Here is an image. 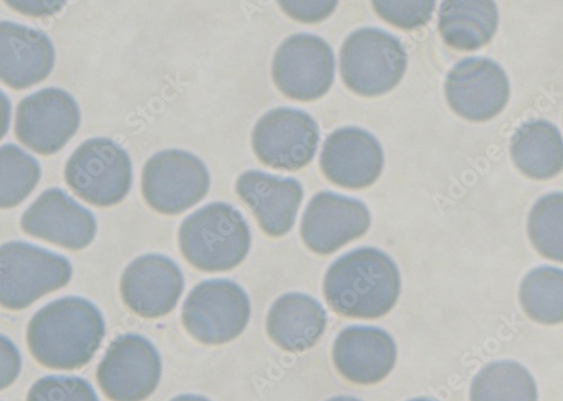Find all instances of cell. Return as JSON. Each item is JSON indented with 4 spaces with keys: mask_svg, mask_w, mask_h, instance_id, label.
<instances>
[{
    "mask_svg": "<svg viewBox=\"0 0 563 401\" xmlns=\"http://www.w3.org/2000/svg\"><path fill=\"white\" fill-rule=\"evenodd\" d=\"M106 336L100 309L79 297L46 304L33 316L27 345L34 359L55 370H78L87 366Z\"/></svg>",
    "mask_w": 563,
    "mask_h": 401,
    "instance_id": "cell-1",
    "label": "cell"
},
{
    "mask_svg": "<svg viewBox=\"0 0 563 401\" xmlns=\"http://www.w3.org/2000/svg\"><path fill=\"white\" fill-rule=\"evenodd\" d=\"M401 278L395 260L380 249L361 247L339 258L327 271L323 294L336 314L378 320L396 305Z\"/></svg>",
    "mask_w": 563,
    "mask_h": 401,
    "instance_id": "cell-2",
    "label": "cell"
},
{
    "mask_svg": "<svg viewBox=\"0 0 563 401\" xmlns=\"http://www.w3.org/2000/svg\"><path fill=\"white\" fill-rule=\"evenodd\" d=\"M183 256L203 272H227L247 257L252 234L233 207L214 202L187 216L178 233Z\"/></svg>",
    "mask_w": 563,
    "mask_h": 401,
    "instance_id": "cell-3",
    "label": "cell"
},
{
    "mask_svg": "<svg viewBox=\"0 0 563 401\" xmlns=\"http://www.w3.org/2000/svg\"><path fill=\"white\" fill-rule=\"evenodd\" d=\"M407 62L399 38L380 29L365 27L345 40L341 51V74L354 93L380 97L400 82Z\"/></svg>",
    "mask_w": 563,
    "mask_h": 401,
    "instance_id": "cell-4",
    "label": "cell"
},
{
    "mask_svg": "<svg viewBox=\"0 0 563 401\" xmlns=\"http://www.w3.org/2000/svg\"><path fill=\"white\" fill-rule=\"evenodd\" d=\"M73 276L62 255L23 243L0 248V297L10 310H23L41 297L65 288Z\"/></svg>",
    "mask_w": 563,
    "mask_h": 401,
    "instance_id": "cell-5",
    "label": "cell"
},
{
    "mask_svg": "<svg viewBox=\"0 0 563 401\" xmlns=\"http://www.w3.org/2000/svg\"><path fill=\"white\" fill-rule=\"evenodd\" d=\"M65 180L89 204L115 205L124 200L131 189L132 163L129 154L115 142L89 140L68 159Z\"/></svg>",
    "mask_w": 563,
    "mask_h": 401,
    "instance_id": "cell-6",
    "label": "cell"
},
{
    "mask_svg": "<svg viewBox=\"0 0 563 401\" xmlns=\"http://www.w3.org/2000/svg\"><path fill=\"white\" fill-rule=\"evenodd\" d=\"M251 319V301L243 288L230 280L197 286L183 305L185 330L206 345H222L242 335Z\"/></svg>",
    "mask_w": 563,
    "mask_h": 401,
    "instance_id": "cell-7",
    "label": "cell"
},
{
    "mask_svg": "<svg viewBox=\"0 0 563 401\" xmlns=\"http://www.w3.org/2000/svg\"><path fill=\"white\" fill-rule=\"evenodd\" d=\"M210 189L205 163L191 153L168 149L154 155L143 171V194L163 214H179L198 204Z\"/></svg>",
    "mask_w": 563,
    "mask_h": 401,
    "instance_id": "cell-8",
    "label": "cell"
},
{
    "mask_svg": "<svg viewBox=\"0 0 563 401\" xmlns=\"http://www.w3.org/2000/svg\"><path fill=\"white\" fill-rule=\"evenodd\" d=\"M272 74L286 97L311 102L330 91L335 77V57L330 44L319 36L296 34L280 44Z\"/></svg>",
    "mask_w": 563,
    "mask_h": 401,
    "instance_id": "cell-9",
    "label": "cell"
},
{
    "mask_svg": "<svg viewBox=\"0 0 563 401\" xmlns=\"http://www.w3.org/2000/svg\"><path fill=\"white\" fill-rule=\"evenodd\" d=\"M161 378L158 350L135 334L115 338L97 372L100 388L112 401H144L155 392Z\"/></svg>",
    "mask_w": 563,
    "mask_h": 401,
    "instance_id": "cell-10",
    "label": "cell"
},
{
    "mask_svg": "<svg viewBox=\"0 0 563 401\" xmlns=\"http://www.w3.org/2000/svg\"><path fill=\"white\" fill-rule=\"evenodd\" d=\"M319 126L308 113L279 108L266 113L256 124L252 144L257 158L266 166L298 170L316 155Z\"/></svg>",
    "mask_w": 563,
    "mask_h": 401,
    "instance_id": "cell-11",
    "label": "cell"
},
{
    "mask_svg": "<svg viewBox=\"0 0 563 401\" xmlns=\"http://www.w3.org/2000/svg\"><path fill=\"white\" fill-rule=\"evenodd\" d=\"M80 123L76 100L59 88H45L20 102L18 140L33 152L51 156L75 136Z\"/></svg>",
    "mask_w": 563,
    "mask_h": 401,
    "instance_id": "cell-12",
    "label": "cell"
},
{
    "mask_svg": "<svg viewBox=\"0 0 563 401\" xmlns=\"http://www.w3.org/2000/svg\"><path fill=\"white\" fill-rule=\"evenodd\" d=\"M506 73L486 58H467L449 73L445 96L451 109L461 118L485 122L497 116L509 99Z\"/></svg>",
    "mask_w": 563,
    "mask_h": 401,
    "instance_id": "cell-13",
    "label": "cell"
},
{
    "mask_svg": "<svg viewBox=\"0 0 563 401\" xmlns=\"http://www.w3.org/2000/svg\"><path fill=\"white\" fill-rule=\"evenodd\" d=\"M369 226L371 214L362 201L320 192L305 211L301 236L310 250L324 256L364 236Z\"/></svg>",
    "mask_w": 563,
    "mask_h": 401,
    "instance_id": "cell-14",
    "label": "cell"
},
{
    "mask_svg": "<svg viewBox=\"0 0 563 401\" xmlns=\"http://www.w3.org/2000/svg\"><path fill=\"white\" fill-rule=\"evenodd\" d=\"M184 290V277L170 258L151 254L134 259L121 279L125 305L139 318L156 320L176 307Z\"/></svg>",
    "mask_w": 563,
    "mask_h": 401,
    "instance_id": "cell-15",
    "label": "cell"
},
{
    "mask_svg": "<svg viewBox=\"0 0 563 401\" xmlns=\"http://www.w3.org/2000/svg\"><path fill=\"white\" fill-rule=\"evenodd\" d=\"M27 235L70 250L86 248L97 236V220L62 189L44 191L24 212Z\"/></svg>",
    "mask_w": 563,
    "mask_h": 401,
    "instance_id": "cell-16",
    "label": "cell"
},
{
    "mask_svg": "<svg viewBox=\"0 0 563 401\" xmlns=\"http://www.w3.org/2000/svg\"><path fill=\"white\" fill-rule=\"evenodd\" d=\"M385 156L380 143L369 132L343 127L324 142L320 165L332 183L361 190L377 182L384 169Z\"/></svg>",
    "mask_w": 563,
    "mask_h": 401,
    "instance_id": "cell-17",
    "label": "cell"
},
{
    "mask_svg": "<svg viewBox=\"0 0 563 401\" xmlns=\"http://www.w3.org/2000/svg\"><path fill=\"white\" fill-rule=\"evenodd\" d=\"M236 192L268 236H285L295 226L303 200V189L295 178L249 170L240 176Z\"/></svg>",
    "mask_w": 563,
    "mask_h": 401,
    "instance_id": "cell-18",
    "label": "cell"
},
{
    "mask_svg": "<svg viewBox=\"0 0 563 401\" xmlns=\"http://www.w3.org/2000/svg\"><path fill=\"white\" fill-rule=\"evenodd\" d=\"M333 360L346 380L356 385H375L394 370L397 345L393 336L382 328L351 326L336 338Z\"/></svg>",
    "mask_w": 563,
    "mask_h": 401,
    "instance_id": "cell-19",
    "label": "cell"
},
{
    "mask_svg": "<svg viewBox=\"0 0 563 401\" xmlns=\"http://www.w3.org/2000/svg\"><path fill=\"white\" fill-rule=\"evenodd\" d=\"M55 62L48 35L18 23H0V76L8 86L24 89L44 80Z\"/></svg>",
    "mask_w": 563,
    "mask_h": 401,
    "instance_id": "cell-20",
    "label": "cell"
},
{
    "mask_svg": "<svg viewBox=\"0 0 563 401\" xmlns=\"http://www.w3.org/2000/svg\"><path fill=\"white\" fill-rule=\"evenodd\" d=\"M327 314L314 298L295 292L279 297L268 311L266 330L282 349L303 352L313 347L324 333Z\"/></svg>",
    "mask_w": 563,
    "mask_h": 401,
    "instance_id": "cell-21",
    "label": "cell"
},
{
    "mask_svg": "<svg viewBox=\"0 0 563 401\" xmlns=\"http://www.w3.org/2000/svg\"><path fill=\"white\" fill-rule=\"evenodd\" d=\"M498 10L490 0H446L439 29L450 47L475 52L488 44L498 27Z\"/></svg>",
    "mask_w": 563,
    "mask_h": 401,
    "instance_id": "cell-22",
    "label": "cell"
},
{
    "mask_svg": "<svg viewBox=\"0 0 563 401\" xmlns=\"http://www.w3.org/2000/svg\"><path fill=\"white\" fill-rule=\"evenodd\" d=\"M510 153L516 167L534 180H548L563 169L561 133L543 120L530 121L516 131Z\"/></svg>",
    "mask_w": 563,
    "mask_h": 401,
    "instance_id": "cell-23",
    "label": "cell"
},
{
    "mask_svg": "<svg viewBox=\"0 0 563 401\" xmlns=\"http://www.w3.org/2000/svg\"><path fill=\"white\" fill-rule=\"evenodd\" d=\"M471 401H538L532 375L514 361L489 364L473 381Z\"/></svg>",
    "mask_w": 563,
    "mask_h": 401,
    "instance_id": "cell-24",
    "label": "cell"
},
{
    "mask_svg": "<svg viewBox=\"0 0 563 401\" xmlns=\"http://www.w3.org/2000/svg\"><path fill=\"white\" fill-rule=\"evenodd\" d=\"M525 313L543 325L563 323V271L541 266L531 271L520 289Z\"/></svg>",
    "mask_w": 563,
    "mask_h": 401,
    "instance_id": "cell-25",
    "label": "cell"
},
{
    "mask_svg": "<svg viewBox=\"0 0 563 401\" xmlns=\"http://www.w3.org/2000/svg\"><path fill=\"white\" fill-rule=\"evenodd\" d=\"M41 167L35 158L15 145L0 149V205H19L40 181Z\"/></svg>",
    "mask_w": 563,
    "mask_h": 401,
    "instance_id": "cell-26",
    "label": "cell"
},
{
    "mask_svg": "<svg viewBox=\"0 0 563 401\" xmlns=\"http://www.w3.org/2000/svg\"><path fill=\"white\" fill-rule=\"evenodd\" d=\"M528 231L542 256L563 263V193H551L534 204Z\"/></svg>",
    "mask_w": 563,
    "mask_h": 401,
    "instance_id": "cell-27",
    "label": "cell"
},
{
    "mask_svg": "<svg viewBox=\"0 0 563 401\" xmlns=\"http://www.w3.org/2000/svg\"><path fill=\"white\" fill-rule=\"evenodd\" d=\"M26 401H100L96 390L82 378L48 376L37 380Z\"/></svg>",
    "mask_w": 563,
    "mask_h": 401,
    "instance_id": "cell-28",
    "label": "cell"
},
{
    "mask_svg": "<svg viewBox=\"0 0 563 401\" xmlns=\"http://www.w3.org/2000/svg\"><path fill=\"white\" fill-rule=\"evenodd\" d=\"M373 9L378 15L391 25L402 30H413L426 25L433 15L435 2L433 0H374Z\"/></svg>",
    "mask_w": 563,
    "mask_h": 401,
    "instance_id": "cell-29",
    "label": "cell"
},
{
    "mask_svg": "<svg viewBox=\"0 0 563 401\" xmlns=\"http://www.w3.org/2000/svg\"><path fill=\"white\" fill-rule=\"evenodd\" d=\"M284 10L292 19L303 23L320 22L330 16L338 8V2H279Z\"/></svg>",
    "mask_w": 563,
    "mask_h": 401,
    "instance_id": "cell-30",
    "label": "cell"
},
{
    "mask_svg": "<svg viewBox=\"0 0 563 401\" xmlns=\"http://www.w3.org/2000/svg\"><path fill=\"white\" fill-rule=\"evenodd\" d=\"M21 370V355L15 345L2 336V389L11 386Z\"/></svg>",
    "mask_w": 563,
    "mask_h": 401,
    "instance_id": "cell-31",
    "label": "cell"
},
{
    "mask_svg": "<svg viewBox=\"0 0 563 401\" xmlns=\"http://www.w3.org/2000/svg\"><path fill=\"white\" fill-rule=\"evenodd\" d=\"M8 4H10L16 11H20L27 15H35V16L55 14L56 12L60 11L63 9V7L65 5V3H59V2H55V3H51V2H45V3L8 2Z\"/></svg>",
    "mask_w": 563,
    "mask_h": 401,
    "instance_id": "cell-32",
    "label": "cell"
},
{
    "mask_svg": "<svg viewBox=\"0 0 563 401\" xmlns=\"http://www.w3.org/2000/svg\"><path fill=\"white\" fill-rule=\"evenodd\" d=\"M170 401H211L208 398L199 394H180Z\"/></svg>",
    "mask_w": 563,
    "mask_h": 401,
    "instance_id": "cell-33",
    "label": "cell"
},
{
    "mask_svg": "<svg viewBox=\"0 0 563 401\" xmlns=\"http://www.w3.org/2000/svg\"><path fill=\"white\" fill-rule=\"evenodd\" d=\"M327 401H361V400H358L354 397H350V396H339V397H334Z\"/></svg>",
    "mask_w": 563,
    "mask_h": 401,
    "instance_id": "cell-34",
    "label": "cell"
},
{
    "mask_svg": "<svg viewBox=\"0 0 563 401\" xmlns=\"http://www.w3.org/2000/svg\"><path fill=\"white\" fill-rule=\"evenodd\" d=\"M409 401H438V400L430 399V398H415Z\"/></svg>",
    "mask_w": 563,
    "mask_h": 401,
    "instance_id": "cell-35",
    "label": "cell"
}]
</instances>
